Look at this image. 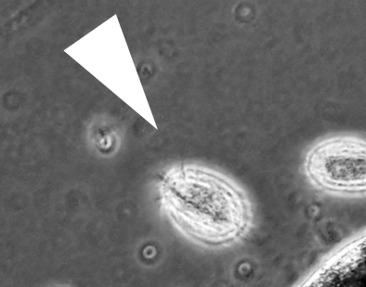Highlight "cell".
I'll return each mask as SVG.
<instances>
[{"instance_id":"obj_1","label":"cell","mask_w":366,"mask_h":287,"mask_svg":"<svg viewBox=\"0 0 366 287\" xmlns=\"http://www.w3.org/2000/svg\"><path fill=\"white\" fill-rule=\"evenodd\" d=\"M161 196L174 226L200 245H232L252 227L254 211L248 194L217 170L200 166L173 169L164 178Z\"/></svg>"},{"instance_id":"obj_2","label":"cell","mask_w":366,"mask_h":287,"mask_svg":"<svg viewBox=\"0 0 366 287\" xmlns=\"http://www.w3.org/2000/svg\"><path fill=\"white\" fill-rule=\"evenodd\" d=\"M308 181L337 196L366 194V139L335 135L319 139L303 159Z\"/></svg>"}]
</instances>
